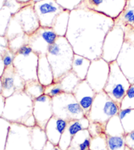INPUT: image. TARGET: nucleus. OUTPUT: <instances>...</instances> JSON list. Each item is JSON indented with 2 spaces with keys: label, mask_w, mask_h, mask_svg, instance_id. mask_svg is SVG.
Returning a JSON list of instances; mask_svg holds the SVG:
<instances>
[{
  "label": "nucleus",
  "mask_w": 134,
  "mask_h": 150,
  "mask_svg": "<svg viewBox=\"0 0 134 150\" xmlns=\"http://www.w3.org/2000/svg\"><path fill=\"white\" fill-rule=\"evenodd\" d=\"M19 2L22 3V4H29V3L32 2V0H17Z\"/></svg>",
  "instance_id": "nucleus-48"
},
{
  "label": "nucleus",
  "mask_w": 134,
  "mask_h": 150,
  "mask_svg": "<svg viewBox=\"0 0 134 150\" xmlns=\"http://www.w3.org/2000/svg\"><path fill=\"white\" fill-rule=\"evenodd\" d=\"M109 70V63L102 58L91 61L85 80L96 93L103 91L107 81Z\"/></svg>",
  "instance_id": "nucleus-11"
},
{
  "label": "nucleus",
  "mask_w": 134,
  "mask_h": 150,
  "mask_svg": "<svg viewBox=\"0 0 134 150\" xmlns=\"http://www.w3.org/2000/svg\"><path fill=\"white\" fill-rule=\"evenodd\" d=\"M15 54L11 51L9 48L6 51H5L4 53L1 54L3 62H4L5 68L9 67L10 66L13 65V61L14 58H15Z\"/></svg>",
  "instance_id": "nucleus-42"
},
{
  "label": "nucleus",
  "mask_w": 134,
  "mask_h": 150,
  "mask_svg": "<svg viewBox=\"0 0 134 150\" xmlns=\"http://www.w3.org/2000/svg\"><path fill=\"white\" fill-rule=\"evenodd\" d=\"M13 14L7 7L4 6L0 9V35L5 36L7 28Z\"/></svg>",
  "instance_id": "nucleus-34"
},
{
  "label": "nucleus",
  "mask_w": 134,
  "mask_h": 150,
  "mask_svg": "<svg viewBox=\"0 0 134 150\" xmlns=\"http://www.w3.org/2000/svg\"><path fill=\"white\" fill-rule=\"evenodd\" d=\"M5 1V0H0V9H1V8L4 7Z\"/></svg>",
  "instance_id": "nucleus-49"
},
{
  "label": "nucleus",
  "mask_w": 134,
  "mask_h": 150,
  "mask_svg": "<svg viewBox=\"0 0 134 150\" xmlns=\"http://www.w3.org/2000/svg\"><path fill=\"white\" fill-rule=\"evenodd\" d=\"M91 138L88 129L80 130L73 137L68 150H89Z\"/></svg>",
  "instance_id": "nucleus-23"
},
{
  "label": "nucleus",
  "mask_w": 134,
  "mask_h": 150,
  "mask_svg": "<svg viewBox=\"0 0 134 150\" xmlns=\"http://www.w3.org/2000/svg\"><path fill=\"white\" fill-rule=\"evenodd\" d=\"M63 93L62 86L59 81H54L51 84L44 87V94L49 96L51 98H54L55 96L60 95Z\"/></svg>",
  "instance_id": "nucleus-38"
},
{
  "label": "nucleus",
  "mask_w": 134,
  "mask_h": 150,
  "mask_svg": "<svg viewBox=\"0 0 134 150\" xmlns=\"http://www.w3.org/2000/svg\"><path fill=\"white\" fill-rule=\"evenodd\" d=\"M54 116L70 121L85 117L81 107L72 93H63L52 98Z\"/></svg>",
  "instance_id": "nucleus-6"
},
{
  "label": "nucleus",
  "mask_w": 134,
  "mask_h": 150,
  "mask_svg": "<svg viewBox=\"0 0 134 150\" xmlns=\"http://www.w3.org/2000/svg\"><path fill=\"white\" fill-rule=\"evenodd\" d=\"M118 115L126 134L134 130V109L120 110Z\"/></svg>",
  "instance_id": "nucleus-29"
},
{
  "label": "nucleus",
  "mask_w": 134,
  "mask_h": 150,
  "mask_svg": "<svg viewBox=\"0 0 134 150\" xmlns=\"http://www.w3.org/2000/svg\"><path fill=\"white\" fill-rule=\"evenodd\" d=\"M89 150H90V149H89Z\"/></svg>",
  "instance_id": "nucleus-53"
},
{
  "label": "nucleus",
  "mask_w": 134,
  "mask_h": 150,
  "mask_svg": "<svg viewBox=\"0 0 134 150\" xmlns=\"http://www.w3.org/2000/svg\"><path fill=\"white\" fill-rule=\"evenodd\" d=\"M1 92H2V85H1V78H0V94H1Z\"/></svg>",
  "instance_id": "nucleus-50"
},
{
  "label": "nucleus",
  "mask_w": 134,
  "mask_h": 150,
  "mask_svg": "<svg viewBox=\"0 0 134 150\" xmlns=\"http://www.w3.org/2000/svg\"><path fill=\"white\" fill-rule=\"evenodd\" d=\"M74 55L73 47L66 37L59 36L50 47L46 56L54 74V81H59L64 75L71 70Z\"/></svg>",
  "instance_id": "nucleus-3"
},
{
  "label": "nucleus",
  "mask_w": 134,
  "mask_h": 150,
  "mask_svg": "<svg viewBox=\"0 0 134 150\" xmlns=\"http://www.w3.org/2000/svg\"><path fill=\"white\" fill-rule=\"evenodd\" d=\"M90 150H107L106 134L92 137Z\"/></svg>",
  "instance_id": "nucleus-36"
},
{
  "label": "nucleus",
  "mask_w": 134,
  "mask_h": 150,
  "mask_svg": "<svg viewBox=\"0 0 134 150\" xmlns=\"http://www.w3.org/2000/svg\"><path fill=\"white\" fill-rule=\"evenodd\" d=\"M67 124L68 121L53 115L44 129L48 141L58 146L61 137L67 127Z\"/></svg>",
  "instance_id": "nucleus-20"
},
{
  "label": "nucleus",
  "mask_w": 134,
  "mask_h": 150,
  "mask_svg": "<svg viewBox=\"0 0 134 150\" xmlns=\"http://www.w3.org/2000/svg\"><path fill=\"white\" fill-rule=\"evenodd\" d=\"M114 20L86 8L77 7L70 11L66 35L75 54L94 60L102 58V47Z\"/></svg>",
  "instance_id": "nucleus-1"
},
{
  "label": "nucleus",
  "mask_w": 134,
  "mask_h": 150,
  "mask_svg": "<svg viewBox=\"0 0 134 150\" xmlns=\"http://www.w3.org/2000/svg\"><path fill=\"white\" fill-rule=\"evenodd\" d=\"M38 60L39 55L33 52L28 44L16 52L13 66L19 76L26 82L37 80Z\"/></svg>",
  "instance_id": "nucleus-5"
},
{
  "label": "nucleus",
  "mask_w": 134,
  "mask_h": 150,
  "mask_svg": "<svg viewBox=\"0 0 134 150\" xmlns=\"http://www.w3.org/2000/svg\"><path fill=\"white\" fill-rule=\"evenodd\" d=\"M58 38L52 28L41 26L29 35L28 45L39 56L46 55L50 47L56 42Z\"/></svg>",
  "instance_id": "nucleus-13"
},
{
  "label": "nucleus",
  "mask_w": 134,
  "mask_h": 150,
  "mask_svg": "<svg viewBox=\"0 0 134 150\" xmlns=\"http://www.w3.org/2000/svg\"><path fill=\"white\" fill-rule=\"evenodd\" d=\"M72 94L81 107L85 116L87 117L96 96V91L86 80H83L78 84Z\"/></svg>",
  "instance_id": "nucleus-18"
},
{
  "label": "nucleus",
  "mask_w": 134,
  "mask_h": 150,
  "mask_svg": "<svg viewBox=\"0 0 134 150\" xmlns=\"http://www.w3.org/2000/svg\"><path fill=\"white\" fill-rule=\"evenodd\" d=\"M33 109V100L24 91H18L5 98L2 117L11 123L32 127L36 125Z\"/></svg>",
  "instance_id": "nucleus-2"
},
{
  "label": "nucleus",
  "mask_w": 134,
  "mask_h": 150,
  "mask_svg": "<svg viewBox=\"0 0 134 150\" xmlns=\"http://www.w3.org/2000/svg\"><path fill=\"white\" fill-rule=\"evenodd\" d=\"M8 41H9V49L16 54V52L22 47L28 44L29 35L25 34L19 35Z\"/></svg>",
  "instance_id": "nucleus-32"
},
{
  "label": "nucleus",
  "mask_w": 134,
  "mask_h": 150,
  "mask_svg": "<svg viewBox=\"0 0 134 150\" xmlns=\"http://www.w3.org/2000/svg\"><path fill=\"white\" fill-rule=\"evenodd\" d=\"M109 74L103 91L120 105L131 83L116 61L109 63Z\"/></svg>",
  "instance_id": "nucleus-7"
},
{
  "label": "nucleus",
  "mask_w": 134,
  "mask_h": 150,
  "mask_svg": "<svg viewBox=\"0 0 134 150\" xmlns=\"http://www.w3.org/2000/svg\"><path fill=\"white\" fill-rule=\"evenodd\" d=\"M126 146L128 148L134 149V130L124 135Z\"/></svg>",
  "instance_id": "nucleus-43"
},
{
  "label": "nucleus",
  "mask_w": 134,
  "mask_h": 150,
  "mask_svg": "<svg viewBox=\"0 0 134 150\" xmlns=\"http://www.w3.org/2000/svg\"><path fill=\"white\" fill-rule=\"evenodd\" d=\"M91 61L81 55L75 54L72 62L71 71L79 77L80 81L86 79Z\"/></svg>",
  "instance_id": "nucleus-22"
},
{
  "label": "nucleus",
  "mask_w": 134,
  "mask_h": 150,
  "mask_svg": "<svg viewBox=\"0 0 134 150\" xmlns=\"http://www.w3.org/2000/svg\"><path fill=\"white\" fill-rule=\"evenodd\" d=\"M88 130L92 137L105 134V125L97 122H90Z\"/></svg>",
  "instance_id": "nucleus-39"
},
{
  "label": "nucleus",
  "mask_w": 134,
  "mask_h": 150,
  "mask_svg": "<svg viewBox=\"0 0 134 150\" xmlns=\"http://www.w3.org/2000/svg\"><path fill=\"white\" fill-rule=\"evenodd\" d=\"M90 121L86 116L82 119L68 121L58 146L62 150H68L73 137L80 130L88 129Z\"/></svg>",
  "instance_id": "nucleus-19"
},
{
  "label": "nucleus",
  "mask_w": 134,
  "mask_h": 150,
  "mask_svg": "<svg viewBox=\"0 0 134 150\" xmlns=\"http://www.w3.org/2000/svg\"><path fill=\"white\" fill-rule=\"evenodd\" d=\"M27 4H22V3L19 2L17 0H5L4 6L7 7L11 11L13 15L16 13H18L22 7H24Z\"/></svg>",
  "instance_id": "nucleus-40"
},
{
  "label": "nucleus",
  "mask_w": 134,
  "mask_h": 150,
  "mask_svg": "<svg viewBox=\"0 0 134 150\" xmlns=\"http://www.w3.org/2000/svg\"><path fill=\"white\" fill-rule=\"evenodd\" d=\"M33 7L41 26L52 28L56 18L64 10L56 0H41L33 2Z\"/></svg>",
  "instance_id": "nucleus-14"
},
{
  "label": "nucleus",
  "mask_w": 134,
  "mask_h": 150,
  "mask_svg": "<svg viewBox=\"0 0 134 150\" xmlns=\"http://www.w3.org/2000/svg\"><path fill=\"white\" fill-rule=\"evenodd\" d=\"M114 24L134 28V0H127L124 9L114 20Z\"/></svg>",
  "instance_id": "nucleus-24"
},
{
  "label": "nucleus",
  "mask_w": 134,
  "mask_h": 150,
  "mask_svg": "<svg viewBox=\"0 0 134 150\" xmlns=\"http://www.w3.org/2000/svg\"><path fill=\"white\" fill-rule=\"evenodd\" d=\"M33 113L36 125L44 130L47 123L54 115L52 98L43 94L33 100Z\"/></svg>",
  "instance_id": "nucleus-15"
},
{
  "label": "nucleus",
  "mask_w": 134,
  "mask_h": 150,
  "mask_svg": "<svg viewBox=\"0 0 134 150\" xmlns=\"http://www.w3.org/2000/svg\"><path fill=\"white\" fill-rule=\"evenodd\" d=\"M56 146L52 143L50 142L49 141H47L46 145L44 146V148L42 150H56Z\"/></svg>",
  "instance_id": "nucleus-46"
},
{
  "label": "nucleus",
  "mask_w": 134,
  "mask_h": 150,
  "mask_svg": "<svg viewBox=\"0 0 134 150\" xmlns=\"http://www.w3.org/2000/svg\"><path fill=\"white\" fill-rule=\"evenodd\" d=\"M124 41L123 28L115 25L107 33L102 47V58L111 63L116 61Z\"/></svg>",
  "instance_id": "nucleus-10"
},
{
  "label": "nucleus",
  "mask_w": 134,
  "mask_h": 150,
  "mask_svg": "<svg viewBox=\"0 0 134 150\" xmlns=\"http://www.w3.org/2000/svg\"><path fill=\"white\" fill-rule=\"evenodd\" d=\"M124 31V41L116 62L122 71L129 80L134 83V28L122 26Z\"/></svg>",
  "instance_id": "nucleus-8"
},
{
  "label": "nucleus",
  "mask_w": 134,
  "mask_h": 150,
  "mask_svg": "<svg viewBox=\"0 0 134 150\" xmlns=\"http://www.w3.org/2000/svg\"><path fill=\"white\" fill-rule=\"evenodd\" d=\"M39 1H41V0H32V1H33V2H37Z\"/></svg>",
  "instance_id": "nucleus-52"
},
{
  "label": "nucleus",
  "mask_w": 134,
  "mask_h": 150,
  "mask_svg": "<svg viewBox=\"0 0 134 150\" xmlns=\"http://www.w3.org/2000/svg\"><path fill=\"white\" fill-rule=\"evenodd\" d=\"M105 134L108 136H124L125 132L118 115L111 117L105 125Z\"/></svg>",
  "instance_id": "nucleus-28"
},
{
  "label": "nucleus",
  "mask_w": 134,
  "mask_h": 150,
  "mask_svg": "<svg viewBox=\"0 0 134 150\" xmlns=\"http://www.w3.org/2000/svg\"><path fill=\"white\" fill-rule=\"evenodd\" d=\"M125 150H134V149H131V148H128V147H127L126 146Z\"/></svg>",
  "instance_id": "nucleus-51"
},
{
  "label": "nucleus",
  "mask_w": 134,
  "mask_h": 150,
  "mask_svg": "<svg viewBox=\"0 0 134 150\" xmlns=\"http://www.w3.org/2000/svg\"><path fill=\"white\" fill-rule=\"evenodd\" d=\"M32 127L18 123H11L5 150H32Z\"/></svg>",
  "instance_id": "nucleus-9"
},
{
  "label": "nucleus",
  "mask_w": 134,
  "mask_h": 150,
  "mask_svg": "<svg viewBox=\"0 0 134 150\" xmlns=\"http://www.w3.org/2000/svg\"><path fill=\"white\" fill-rule=\"evenodd\" d=\"M11 123L0 117V150H5V145Z\"/></svg>",
  "instance_id": "nucleus-37"
},
{
  "label": "nucleus",
  "mask_w": 134,
  "mask_h": 150,
  "mask_svg": "<svg viewBox=\"0 0 134 150\" xmlns=\"http://www.w3.org/2000/svg\"><path fill=\"white\" fill-rule=\"evenodd\" d=\"M126 2L127 0H83L78 7L94 11L115 20L124 9Z\"/></svg>",
  "instance_id": "nucleus-12"
},
{
  "label": "nucleus",
  "mask_w": 134,
  "mask_h": 150,
  "mask_svg": "<svg viewBox=\"0 0 134 150\" xmlns=\"http://www.w3.org/2000/svg\"><path fill=\"white\" fill-rule=\"evenodd\" d=\"M1 94L5 98L18 91H24L26 81L19 76L13 65L5 68L1 75Z\"/></svg>",
  "instance_id": "nucleus-16"
},
{
  "label": "nucleus",
  "mask_w": 134,
  "mask_h": 150,
  "mask_svg": "<svg viewBox=\"0 0 134 150\" xmlns=\"http://www.w3.org/2000/svg\"><path fill=\"white\" fill-rule=\"evenodd\" d=\"M48 141L44 130L35 125L32 127L31 145L32 150H42Z\"/></svg>",
  "instance_id": "nucleus-26"
},
{
  "label": "nucleus",
  "mask_w": 134,
  "mask_h": 150,
  "mask_svg": "<svg viewBox=\"0 0 134 150\" xmlns=\"http://www.w3.org/2000/svg\"><path fill=\"white\" fill-rule=\"evenodd\" d=\"M44 87L38 80H32L25 83L24 93L34 100L44 94Z\"/></svg>",
  "instance_id": "nucleus-30"
},
{
  "label": "nucleus",
  "mask_w": 134,
  "mask_h": 150,
  "mask_svg": "<svg viewBox=\"0 0 134 150\" xmlns=\"http://www.w3.org/2000/svg\"><path fill=\"white\" fill-rule=\"evenodd\" d=\"M37 74V80L44 87L54 82V74L46 55L39 56Z\"/></svg>",
  "instance_id": "nucleus-21"
},
{
  "label": "nucleus",
  "mask_w": 134,
  "mask_h": 150,
  "mask_svg": "<svg viewBox=\"0 0 134 150\" xmlns=\"http://www.w3.org/2000/svg\"><path fill=\"white\" fill-rule=\"evenodd\" d=\"M80 81V80L79 77L71 70L66 74L59 80L63 93H73L75 88H76Z\"/></svg>",
  "instance_id": "nucleus-27"
},
{
  "label": "nucleus",
  "mask_w": 134,
  "mask_h": 150,
  "mask_svg": "<svg viewBox=\"0 0 134 150\" xmlns=\"http://www.w3.org/2000/svg\"><path fill=\"white\" fill-rule=\"evenodd\" d=\"M107 150H125L126 144L124 136L107 135Z\"/></svg>",
  "instance_id": "nucleus-33"
},
{
  "label": "nucleus",
  "mask_w": 134,
  "mask_h": 150,
  "mask_svg": "<svg viewBox=\"0 0 134 150\" xmlns=\"http://www.w3.org/2000/svg\"><path fill=\"white\" fill-rule=\"evenodd\" d=\"M9 48V41L5 36L0 35V54H2L5 51Z\"/></svg>",
  "instance_id": "nucleus-44"
},
{
  "label": "nucleus",
  "mask_w": 134,
  "mask_h": 150,
  "mask_svg": "<svg viewBox=\"0 0 134 150\" xmlns=\"http://www.w3.org/2000/svg\"><path fill=\"white\" fill-rule=\"evenodd\" d=\"M121 110L134 109V83L131 84L120 105Z\"/></svg>",
  "instance_id": "nucleus-35"
},
{
  "label": "nucleus",
  "mask_w": 134,
  "mask_h": 150,
  "mask_svg": "<svg viewBox=\"0 0 134 150\" xmlns=\"http://www.w3.org/2000/svg\"><path fill=\"white\" fill-rule=\"evenodd\" d=\"M120 110V105L103 91L96 93L87 118L90 122L106 125L111 117L118 115Z\"/></svg>",
  "instance_id": "nucleus-4"
},
{
  "label": "nucleus",
  "mask_w": 134,
  "mask_h": 150,
  "mask_svg": "<svg viewBox=\"0 0 134 150\" xmlns=\"http://www.w3.org/2000/svg\"><path fill=\"white\" fill-rule=\"evenodd\" d=\"M69 16L70 11L64 9L56 18L52 28L58 37H66L68 28Z\"/></svg>",
  "instance_id": "nucleus-25"
},
{
  "label": "nucleus",
  "mask_w": 134,
  "mask_h": 150,
  "mask_svg": "<svg viewBox=\"0 0 134 150\" xmlns=\"http://www.w3.org/2000/svg\"><path fill=\"white\" fill-rule=\"evenodd\" d=\"M13 15L19 22L24 34L28 35H32L41 27L39 21L33 7V1L25 5Z\"/></svg>",
  "instance_id": "nucleus-17"
},
{
  "label": "nucleus",
  "mask_w": 134,
  "mask_h": 150,
  "mask_svg": "<svg viewBox=\"0 0 134 150\" xmlns=\"http://www.w3.org/2000/svg\"><path fill=\"white\" fill-rule=\"evenodd\" d=\"M4 69H5V66L4 64V62H3L2 57L1 55L0 54V77H1L3 72L4 71Z\"/></svg>",
  "instance_id": "nucleus-47"
},
{
  "label": "nucleus",
  "mask_w": 134,
  "mask_h": 150,
  "mask_svg": "<svg viewBox=\"0 0 134 150\" xmlns=\"http://www.w3.org/2000/svg\"><path fill=\"white\" fill-rule=\"evenodd\" d=\"M24 34V33L23 30H22L19 22L15 18V16L13 15L9 21V24H8L6 34H5V37L7 38L8 41H9L11 40V39L15 38L16 36Z\"/></svg>",
  "instance_id": "nucleus-31"
},
{
  "label": "nucleus",
  "mask_w": 134,
  "mask_h": 150,
  "mask_svg": "<svg viewBox=\"0 0 134 150\" xmlns=\"http://www.w3.org/2000/svg\"><path fill=\"white\" fill-rule=\"evenodd\" d=\"M64 9L71 11L79 6L83 0H56Z\"/></svg>",
  "instance_id": "nucleus-41"
},
{
  "label": "nucleus",
  "mask_w": 134,
  "mask_h": 150,
  "mask_svg": "<svg viewBox=\"0 0 134 150\" xmlns=\"http://www.w3.org/2000/svg\"><path fill=\"white\" fill-rule=\"evenodd\" d=\"M5 98L2 95L0 94V117H2L3 113H4V107H5Z\"/></svg>",
  "instance_id": "nucleus-45"
}]
</instances>
